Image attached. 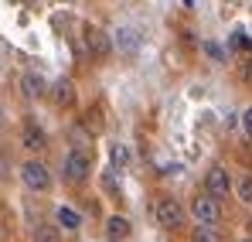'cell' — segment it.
<instances>
[{
  "label": "cell",
  "mask_w": 252,
  "mask_h": 242,
  "mask_svg": "<svg viewBox=\"0 0 252 242\" xmlns=\"http://www.w3.org/2000/svg\"><path fill=\"white\" fill-rule=\"evenodd\" d=\"M194 242H218L215 239V225H198L194 229Z\"/></svg>",
  "instance_id": "cell-15"
},
{
  "label": "cell",
  "mask_w": 252,
  "mask_h": 242,
  "mask_svg": "<svg viewBox=\"0 0 252 242\" xmlns=\"http://www.w3.org/2000/svg\"><path fill=\"white\" fill-rule=\"evenodd\" d=\"M21 89H24V96H28V99H38V96H44V89H48V85H44L41 75H31V72H28V75L21 79Z\"/></svg>",
  "instance_id": "cell-10"
},
{
  "label": "cell",
  "mask_w": 252,
  "mask_h": 242,
  "mask_svg": "<svg viewBox=\"0 0 252 242\" xmlns=\"http://www.w3.org/2000/svg\"><path fill=\"white\" fill-rule=\"evenodd\" d=\"M191 215L198 218V225H218L221 222V202L211 195H201L191 202Z\"/></svg>",
  "instance_id": "cell-4"
},
{
  "label": "cell",
  "mask_w": 252,
  "mask_h": 242,
  "mask_svg": "<svg viewBox=\"0 0 252 242\" xmlns=\"http://www.w3.org/2000/svg\"><path fill=\"white\" fill-rule=\"evenodd\" d=\"M205 191H208L211 198H218V202L232 191V177H228L225 167H211L208 174H205Z\"/></svg>",
  "instance_id": "cell-5"
},
{
  "label": "cell",
  "mask_w": 252,
  "mask_h": 242,
  "mask_svg": "<svg viewBox=\"0 0 252 242\" xmlns=\"http://www.w3.org/2000/svg\"><path fill=\"white\" fill-rule=\"evenodd\" d=\"M58 225H62V229H79L82 218H79V211H72V208H58Z\"/></svg>",
  "instance_id": "cell-13"
},
{
  "label": "cell",
  "mask_w": 252,
  "mask_h": 242,
  "mask_svg": "<svg viewBox=\"0 0 252 242\" xmlns=\"http://www.w3.org/2000/svg\"><path fill=\"white\" fill-rule=\"evenodd\" d=\"M21 181H24V188H31V191H48L51 188V174H48V167L41 161H24L21 164Z\"/></svg>",
  "instance_id": "cell-3"
},
{
  "label": "cell",
  "mask_w": 252,
  "mask_h": 242,
  "mask_svg": "<svg viewBox=\"0 0 252 242\" xmlns=\"http://www.w3.org/2000/svg\"><path fill=\"white\" fill-rule=\"evenodd\" d=\"M242 242H252V239H242Z\"/></svg>",
  "instance_id": "cell-20"
},
{
  "label": "cell",
  "mask_w": 252,
  "mask_h": 242,
  "mask_svg": "<svg viewBox=\"0 0 252 242\" xmlns=\"http://www.w3.org/2000/svg\"><path fill=\"white\" fill-rule=\"evenodd\" d=\"M51 99H55V106H72V103H75V89H72V82L58 79L55 85H51Z\"/></svg>",
  "instance_id": "cell-7"
},
{
  "label": "cell",
  "mask_w": 252,
  "mask_h": 242,
  "mask_svg": "<svg viewBox=\"0 0 252 242\" xmlns=\"http://www.w3.org/2000/svg\"><path fill=\"white\" fill-rule=\"evenodd\" d=\"M68 137L75 140V147H79V150H85V130H82V126H72V133H68Z\"/></svg>",
  "instance_id": "cell-17"
},
{
  "label": "cell",
  "mask_w": 252,
  "mask_h": 242,
  "mask_svg": "<svg viewBox=\"0 0 252 242\" xmlns=\"http://www.w3.org/2000/svg\"><path fill=\"white\" fill-rule=\"evenodd\" d=\"M126 236H129V222H126L123 215L106 218V239H109V242H123Z\"/></svg>",
  "instance_id": "cell-8"
},
{
  "label": "cell",
  "mask_w": 252,
  "mask_h": 242,
  "mask_svg": "<svg viewBox=\"0 0 252 242\" xmlns=\"http://www.w3.org/2000/svg\"><path fill=\"white\" fill-rule=\"evenodd\" d=\"M154 218H157V225H164V229H181L184 225V208L167 198V195H160L157 202H154Z\"/></svg>",
  "instance_id": "cell-2"
},
{
  "label": "cell",
  "mask_w": 252,
  "mask_h": 242,
  "mask_svg": "<svg viewBox=\"0 0 252 242\" xmlns=\"http://www.w3.org/2000/svg\"><path fill=\"white\" fill-rule=\"evenodd\" d=\"M205 51H208L211 58H221V51H218V44H205Z\"/></svg>",
  "instance_id": "cell-19"
},
{
  "label": "cell",
  "mask_w": 252,
  "mask_h": 242,
  "mask_svg": "<svg viewBox=\"0 0 252 242\" xmlns=\"http://www.w3.org/2000/svg\"><path fill=\"white\" fill-rule=\"evenodd\" d=\"M89 167H92L89 154L75 147V150H68V154H65V161H62V174H65V181H68V184H82L85 177H89Z\"/></svg>",
  "instance_id": "cell-1"
},
{
  "label": "cell",
  "mask_w": 252,
  "mask_h": 242,
  "mask_svg": "<svg viewBox=\"0 0 252 242\" xmlns=\"http://www.w3.org/2000/svg\"><path fill=\"white\" fill-rule=\"evenodd\" d=\"M109 157H113V167H126V164H129L126 143H113V147H109Z\"/></svg>",
  "instance_id": "cell-14"
},
{
  "label": "cell",
  "mask_w": 252,
  "mask_h": 242,
  "mask_svg": "<svg viewBox=\"0 0 252 242\" xmlns=\"http://www.w3.org/2000/svg\"><path fill=\"white\" fill-rule=\"evenodd\" d=\"M34 242H58V225H48V222L34 225Z\"/></svg>",
  "instance_id": "cell-12"
},
{
  "label": "cell",
  "mask_w": 252,
  "mask_h": 242,
  "mask_svg": "<svg viewBox=\"0 0 252 242\" xmlns=\"http://www.w3.org/2000/svg\"><path fill=\"white\" fill-rule=\"evenodd\" d=\"M116 48H120L123 55H133V51L140 48V35H136L133 28H120V31H116Z\"/></svg>",
  "instance_id": "cell-9"
},
{
  "label": "cell",
  "mask_w": 252,
  "mask_h": 242,
  "mask_svg": "<svg viewBox=\"0 0 252 242\" xmlns=\"http://www.w3.org/2000/svg\"><path fill=\"white\" fill-rule=\"evenodd\" d=\"M85 44H89L95 55H106V51H109V38H106L99 28H89V31H85Z\"/></svg>",
  "instance_id": "cell-11"
},
{
  "label": "cell",
  "mask_w": 252,
  "mask_h": 242,
  "mask_svg": "<svg viewBox=\"0 0 252 242\" xmlns=\"http://www.w3.org/2000/svg\"><path fill=\"white\" fill-rule=\"evenodd\" d=\"M21 147H28V150H44V147H48V133H44L41 126L28 123V126L21 130Z\"/></svg>",
  "instance_id": "cell-6"
},
{
  "label": "cell",
  "mask_w": 252,
  "mask_h": 242,
  "mask_svg": "<svg viewBox=\"0 0 252 242\" xmlns=\"http://www.w3.org/2000/svg\"><path fill=\"white\" fill-rule=\"evenodd\" d=\"M242 130H246V137L252 140V109H246V113H242Z\"/></svg>",
  "instance_id": "cell-18"
},
{
  "label": "cell",
  "mask_w": 252,
  "mask_h": 242,
  "mask_svg": "<svg viewBox=\"0 0 252 242\" xmlns=\"http://www.w3.org/2000/svg\"><path fill=\"white\" fill-rule=\"evenodd\" d=\"M239 198L246 205H252V177H242V181H239Z\"/></svg>",
  "instance_id": "cell-16"
}]
</instances>
